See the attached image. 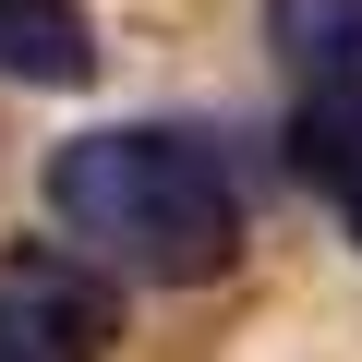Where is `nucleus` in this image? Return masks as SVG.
I'll use <instances>...</instances> for the list:
<instances>
[{
	"mask_svg": "<svg viewBox=\"0 0 362 362\" xmlns=\"http://www.w3.org/2000/svg\"><path fill=\"white\" fill-rule=\"evenodd\" d=\"M266 49L290 73V109L362 97V0H266Z\"/></svg>",
	"mask_w": 362,
	"mask_h": 362,
	"instance_id": "nucleus-3",
	"label": "nucleus"
},
{
	"mask_svg": "<svg viewBox=\"0 0 362 362\" xmlns=\"http://www.w3.org/2000/svg\"><path fill=\"white\" fill-rule=\"evenodd\" d=\"M0 73L13 85H85L97 73L85 0H0Z\"/></svg>",
	"mask_w": 362,
	"mask_h": 362,
	"instance_id": "nucleus-4",
	"label": "nucleus"
},
{
	"mask_svg": "<svg viewBox=\"0 0 362 362\" xmlns=\"http://www.w3.org/2000/svg\"><path fill=\"white\" fill-rule=\"evenodd\" d=\"M290 157H302V181L350 218V242H362V97H326V109H290Z\"/></svg>",
	"mask_w": 362,
	"mask_h": 362,
	"instance_id": "nucleus-5",
	"label": "nucleus"
},
{
	"mask_svg": "<svg viewBox=\"0 0 362 362\" xmlns=\"http://www.w3.org/2000/svg\"><path fill=\"white\" fill-rule=\"evenodd\" d=\"M121 350V278L61 254V242H13L0 254V362H109Z\"/></svg>",
	"mask_w": 362,
	"mask_h": 362,
	"instance_id": "nucleus-2",
	"label": "nucleus"
},
{
	"mask_svg": "<svg viewBox=\"0 0 362 362\" xmlns=\"http://www.w3.org/2000/svg\"><path fill=\"white\" fill-rule=\"evenodd\" d=\"M49 218L73 242H97L121 278H157V290H206L242 266L254 242V206H242V169L218 133L194 121H109V133H73L49 157Z\"/></svg>",
	"mask_w": 362,
	"mask_h": 362,
	"instance_id": "nucleus-1",
	"label": "nucleus"
}]
</instances>
